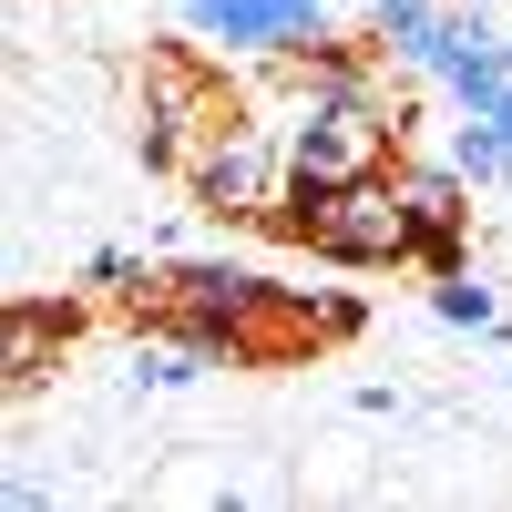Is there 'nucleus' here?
Segmentation results:
<instances>
[{
	"label": "nucleus",
	"mask_w": 512,
	"mask_h": 512,
	"mask_svg": "<svg viewBox=\"0 0 512 512\" xmlns=\"http://www.w3.org/2000/svg\"><path fill=\"white\" fill-rule=\"evenodd\" d=\"M379 134H400L390 113H349V103H297L287 123V175L297 185H349L379 164Z\"/></svg>",
	"instance_id": "nucleus-5"
},
{
	"label": "nucleus",
	"mask_w": 512,
	"mask_h": 512,
	"mask_svg": "<svg viewBox=\"0 0 512 512\" xmlns=\"http://www.w3.org/2000/svg\"><path fill=\"white\" fill-rule=\"evenodd\" d=\"M277 185H287V144L246 134V123H236V134H205L195 164H185V195L205 205V216H267Z\"/></svg>",
	"instance_id": "nucleus-4"
},
{
	"label": "nucleus",
	"mask_w": 512,
	"mask_h": 512,
	"mask_svg": "<svg viewBox=\"0 0 512 512\" xmlns=\"http://www.w3.org/2000/svg\"><path fill=\"white\" fill-rule=\"evenodd\" d=\"M431 11H441V0H369V31H379V41H410Z\"/></svg>",
	"instance_id": "nucleus-12"
},
{
	"label": "nucleus",
	"mask_w": 512,
	"mask_h": 512,
	"mask_svg": "<svg viewBox=\"0 0 512 512\" xmlns=\"http://www.w3.org/2000/svg\"><path fill=\"white\" fill-rule=\"evenodd\" d=\"M318 318H328V338H359V328H369V308H359V297H338V287L318 297Z\"/></svg>",
	"instance_id": "nucleus-13"
},
{
	"label": "nucleus",
	"mask_w": 512,
	"mask_h": 512,
	"mask_svg": "<svg viewBox=\"0 0 512 512\" xmlns=\"http://www.w3.org/2000/svg\"><path fill=\"white\" fill-rule=\"evenodd\" d=\"M431 308H441L451 328H502V297H492L482 277H461V267H451V277L431 287Z\"/></svg>",
	"instance_id": "nucleus-10"
},
{
	"label": "nucleus",
	"mask_w": 512,
	"mask_h": 512,
	"mask_svg": "<svg viewBox=\"0 0 512 512\" xmlns=\"http://www.w3.org/2000/svg\"><path fill=\"white\" fill-rule=\"evenodd\" d=\"M441 154H451V164H461L472 185H502V175H512V144H502V123H492V113H461Z\"/></svg>",
	"instance_id": "nucleus-9"
},
{
	"label": "nucleus",
	"mask_w": 512,
	"mask_h": 512,
	"mask_svg": "<svg viewBox=\"0 0 512 512\" xmlns=\"http://www.w3.org/2000/svg\"><path fill=\"white\" fill-rule=\"evenodd\" d=\"M185 31L216 41V52L318 62V52H328V0H185Z\"/></svg>",
	"instance_id": "nucleus-3"
},
{
	"label": "nucleus",
	"mask_w": 512,
	"mask_h": 512,
	"mask_svg": "<svg viewBox=\"0 0 512 512\" xmlns=\"http://www.w3.org/2000/svg\"><path fill=\"white\" fill-rule=\"evenodd\" d=\"M82 287H134V297H144V256H123V246H93V256H82Z\"/></svg>",
	"instance_id": "nucleus-11"
},
{
	"label": "nucleus",
	"mask_w": 512,
	"mask_h": 512,
	"mask_svg": "<svg viewBox=\"0 0 512 512\" xmlns=\"http://www.w3.org/2000/svg\"><path fill=\"white\" fill-rule=\"evenodd\" d=\"M400 175V205H410V256L431 277H451L461 267V216H472V175H461L451 154H431V164H390Z\"/></svg>",
	"instance_id": "nucleus-6"
},
{
	"label": "nucleus",
	"mask_w": 512,
	"mask_h": 512,
	"mask_svg": "<svg viewBox=\"0 0 512 512\" xmlns=\"http://www.w3.org/2000/svg\"><path fill=\"white\" fill-rule=\"evenodd\" d=\"M195 134H236V93L195 52H154L144 62V164H195Z\"/></svg>",
	"instance_id": "nucleus-2"
},
{
	"label": "nucleus",
	"mask_w": 512,
	"mask_h": 512,
	"mask_svg": "<svg viewBox=\"0 0 512 512\" xmlns=\"http://www.w3.org/2000/svg\"><path fill=\"white\" fill-rule=\"evenodd\" d=\"M72 338V308L62 297H11V318H0V369L11 379H41V359H52Z\"/></svg>",
	"instance_id": "nucleus-8"
},
{
	"label": "nucleus",
	"mask_w": 512,
	"mask_h": 512,
	"mask_svg": "<svg viewBox=\"0 0 512 512\" xmlns=\"http://www.w3.org/2000/svg\"><path fill=\"white\" fill-rule=\"evenodd\" d=\"M256 287H267V277H256V267H236V256H185V267L164 277V318H175V328H195V338H216V328L246 308Z\"/></svg>",
	"instance_id": "nucleus-7"
},
{
	"label": "nucleus",
	"mask_w": 512,
	"mask_h": 512,
	"mask_svg": "<svg viewBox=\"0 0 512 512\" xmlns=\"http://www.w3.org/2000/svg\"><path fill=\"white\" fill-rule=\"evenodd\" d=\"M308 256H328V267H400L410 256V205H400V175L390 164H369V175H349L318 216L308 236H297Z\"/></svg>",
	"instance_id": "nucleus-1"
}]
</instances>
